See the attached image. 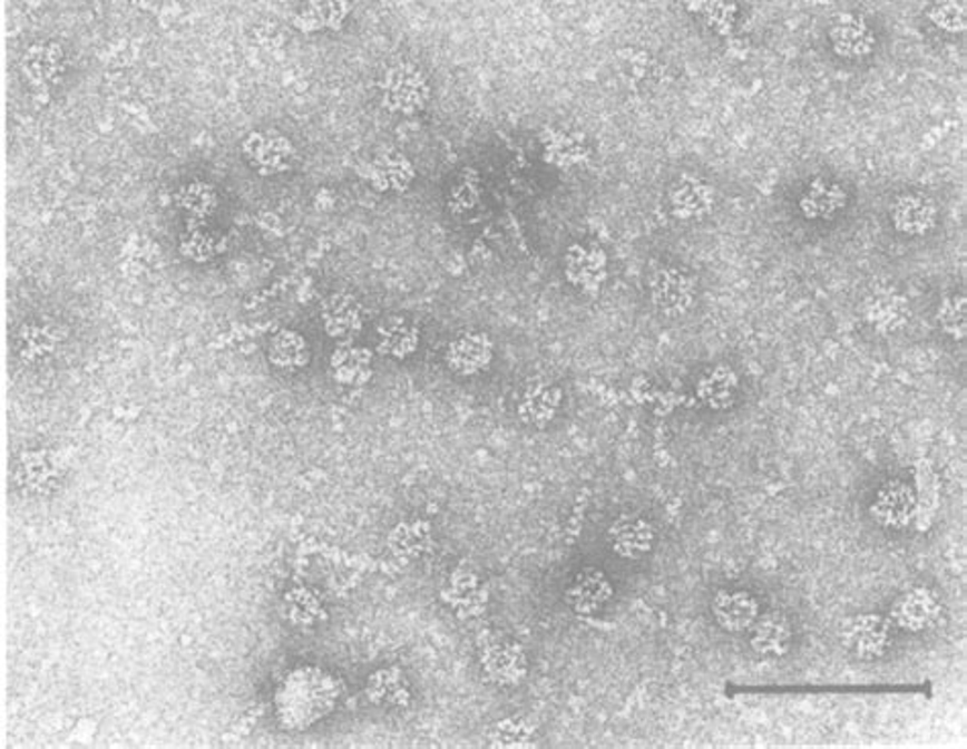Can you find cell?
<instances>
[{
    "mask_svg": "<svg viewBox=\"0 0 967 749\" xmlns=\"http://www.w3.org/2000/svg\"><path fill=\"white\" fill-rule=\"evenodd\" d=\"M937 321L949 338H966V299L961 294L945 296L939 304V311H937Z\"/></svg>",
    "mask_w": 967,
    "mask_h": 749,
    "instance_id": "836d02e7",
    "label": "cell"
},
{
    "mask_svg": "<svg viewBox=\"0 0 967 749\" xmlns=\"http://www.w3.org/2000/svg\"><path fill=\"white\" fill-rule=\"evenodd\" d=\"M714 194L706 182L682 178L672 193V206L677 218H701L713 208Z\"/></svg>",
    "mask_w": 967,
    "mask_h": 749,
    "instance_id": "f546056e",
    "label": "cell"
},
{
    "mask_svg": "<svg viewBox=\"0 0 967 749\" xmlns=\"http://www.w3.org/2000/svg\"><path fill=\"white\" fill-rule=\"evenodd\" d=\"M932 23L944 31H964L966 29V0H937L929 11Z\"/></svg>",
    "mask_w": 967,
    "mask_h": 749,
    "instance_id": "e575fe53",
    "label": "cell"
},
{
    "mask_svg": "<svg viewBox=\"0 0 967 749\" xmlns=\"http://www.w3.org/2000/svg\"><path fill=\"white\" fill-rule=\"evenodd\" d=\"M843 643L861 662L882 660L895 643L892 621L882 615H858L843 628Z\"/></svg>",
    "mask_w": 967,
    "mask_h": 749,
    "instance_id": "277c9868",
    "label": "cell"
},
{
    "mask_svg": "<svg viewBox=\"0 0 967 749\" xmlns=\"http://www.w3.org/2000/svg\"><path fill=\"white\" fill-rule=\"evenodd\" d=\"M892 223L905 235H925L937 223V205L925 194H902L892 205Z\"/></svg>",
    "mask_w": 967,
    "mask_h": 749,
    "instance_id": "44dd1931",
    "label": "cell"
},
{
    "mask_svg": "<svg viewBox=\"0 0 967 749\" xmlns=\"http://www.w3.org/2000/svg\"><path fill=\"white\" fill-rule=\"evenodd\" d=\"M863 313L871 325L882 333H895L907 325L910 307L902 294L895 291H878L863 304Z\"/></svg>",
    "mask_w": 967,
    "mask_h": 749,
    "instance_id": "d4e9b609",
    "label": "cell"
},
{
    "mask_svg": "<svg viewBox=\"0 0 967 749\" xmlns=\"http://www.w3.org/2000/svg\"><path fill=\"white\" fill-rule=\"evenodd\" d=\"M421 343V329L407 317L392 314L378 325V351L394 360H407Z\"/></svg>",
    "mask_w": 967,
    "mask_h": 749,
    "instance_id": "7402d4cb",
    "label": "cell"
},
{
    "mask_svg": "<svg viewBox=\"0 0 967 749\" xmlns=\"http://www.w3.org/2000/svg\"><path fill=\"white\" fill-rule=\"evenodd\" d=\"M711 613L726 633H745L760 616V603L748 591L721 588L711 599Z\"/></svg>",
    "mask_w": 967,
    "mask_h": 749,
    "instance_id": "4fadbf2b",
    "label": "cell"
},
{
    "mask_svg": "<svg viewBox=\"0 0 967 749\" xmlns=\"http://www.w3.org/2000/svg\"><path fill=\"white\" fill-rule=\"evenodd\" d=\"M495 360V343L484 331H463L449 341L446 363L449 370L461 378L482 374Z\"/></svg>",
    "mask_w": 967,
    "mask_h": 749,
    "instance_id": "30bf717a",
    "label": "cell"
},
{
    "mask_svg": "<svg viewBox=\"0 0 967 749\" xmlns=\"http://www.w3.org/2000/svg\"><path fill=\"white\" fill-rule=\"evenodd\" d=\"M388 545L399 557H421L433 547V529L427 521H402L390 532Z\"/></svg>",
    "mask_w": 967,
    "mask_h": 749,
    "instance_id": "f1b7e54d",
    "label": "cell"
},
{
    "mask_svg": "<svg viewBox=\"0 0 967 749\" xmlns=\"http://www.w3.org/2000/svg\"><path fill=\"white\" fill-rule=\"evenodd\" d=\"M608 544L623 560H642L655 545V527L637 513H623L608 527Z\"/></svg>",
    "mask_w": 967,
    "mask_h": 749,
    "instance_id": "7c38bea8",
    "label": "cell"
},
{
    "mask_svg": "<svg viewBox=\"0 0 967 749\" xmlns=\"http://www.w3.org/2000/svg\"><path fill=\"white\" fill-rule=\"evenodd\" d=\"M831 43L841 58L859 60L870 56L876 46V37L863 19L853 14H841L831 27Z\"/></svg>",
    "mask_w": 967,
    "mask_h": 749,
    "instance_id": "603a6c76",
    "label": "cell"
},
{
    "mask_svg": "<svg viewBox=\"0 0 967 749\" xmlns=\"http://www.w3.org/2000/svg\"><path fill=\"white\" fill-rule=\"evenodd\" d=\"M368 176L380 193H402L414 181V168L409 157L402 156L397 149H390L372 159Z\"/></svg>",
    "mask_w": 967,
    "mask_h": 749,
    "instance_id": "cb8c5ba5",
    "label": "cell"
},
{
    "mask_svg": "<svg viewBox=\"0 0 967 749\" xmlns=\"http://www.w3.org/2000/svg\"><path fill=\"white\" fill-rule=\"evenodd\" d=\"M321 323L329 338L351 341L363 329V307L350 292H333L321 304Z\"/></svg>",
    "mask_w": 967,
    "mask_h": 749,
    "instance_id": "5bb4252c",
    "label": "cell"
},
{
    "mask_svg": "<svg viewBox=\"0 0 967 749\" xmlns=\"http://www.w3.org/2000/svg\"><path fill=\"white\" fill-rule=\"evenodd\" d=\"M176 201L194 217H208L217 206V193L206 182H193L178 191Z\"/></svg>",
    "mask_w": 967,
    "mask_h": 749,
    "instance_id": "d6a6232c",
    "label": "cell"
},
{
    "mask_svg": "<svg viewBox=\"0 0 967 749\" xmlns=\"http://www.w3.org/2000/svg\"><path fill=\"white\" fill-rule=\"evenodd\" d=\"M564 272L574 289L582 292L600 291L606 280V255L598 247L572 245L564 257Z\"/></svg>",
    "mask_w": 967,
    "mask_h": 749,
    "instance_id": "9a60e30c",
    "label": "cell"
},
{
    "mask_svg": "<svg viewBox=\"0 0 967 749\" xmlns=\"http://www.w3.org/2000/svg\"><path fill=\"white\" fill-rule=\"evenodd\" d=\"M847 205V193L837 182L814 178L800 198V211L807 218L822 221L833 218Z\"/></svg>",
    "mask_w": 967,
    "mask_h": 749,
    "instance_id": "4316f807",
    "label": "cell"
},
{
    "mask_svg": "<svg viewBox=\"0 0 967 749\" xmlns=\"http://www.w3.org/2000/svg\"><path fill=\"white\" fill-rule=\"evenodd\" d=\"M478 201H480V176L473 168H463L449 186V211L456 215L468 213L478 205Z\"/></svg>",
    "mask_w": 967,
    "mask_h": 749,
    "instance_id": "4dcf8cb0",
    "label": "cell"
},
{
    "mask_svg": "<svg viewBox=\"0 0 967 749\" xmlns=\"http://www.w3.org/2000/svg\"><path fill=\"white\" fill-rule=\"evenodd\" d=\"M564 392L556 382L545 378H531L517 399V417L522 425L544 431L556 421L561 409Z\"/></svg>",
    "mask_w": 967,
    "mask_h": 749,
    "instance_id": "ba28073f",
    "label": "cell"
},
{
    "mask_svg": "<svg viewBox=\"0 0 967 749\" xmlns=\"http://www.w3.org/2000/svg\"><path fill=\"white\" fill-rule=\"evenodd\" d=\"M350 14L348 0H303L301 9L294 17L296 27L304 33H315L323 29L338 31Z\"/></svg>",
    "mask_w": 967,
    "mask_h": 749,
    "instance_id": "484cf974",
    "label": "cell"
},
{
    "mask_svg": "<svg viewBox=\"0 0 967 749\" xmlns=\"http://www.w3.org/2000/svg\"><path fill=\"white\" fill-rule=\"evenodd\" d=\"M653 307L665 317H682L688 313L696 302L699 284L694 276L680 268H662L653 274L649 282Z\"/></svg>",
    "mask_w": 967,
    "mask_h": 749,
    "instance_id": "8992f818",
    "label": "cell"
},
{
    "mask_svg": "<svg viewBox=\"0 0 967 749\" xmlns=\"http://www.w3.org/2000/svg\"><path fill=\"white\" fill-rule=\"evenodd\" d=\"M331 376L338 385L343 387H363L372 380L374 368H372V351L362 346H355L353 341H343L338 346L331 360H329Z\"/></svg>",
    "mask_w": 967,
    "mask_h": 749,
    "instance_id": "ac0fdd59",
    "label": "cell"
},
{
    "mask_svg": "<svg viewBox=\"0 0 967 749\" xmlns=\"http://www.w3.org/2000/svg\"><path fill=\"white\" fill-rule=\"evenodd\" d=\"M380 97L384 109L399 115H417L431 98V86L423 70L412 61L388 66L380 80Z\"/></svg>",
    "mask_w": 967,
    "mask_h": 749,
    "instance_id": "7a4b0ae2",
    "label": "cell"
},
{
    "mask_svg": "<svg viewBox=\"0 0 967 749\" xmlns=\"http://www.w3.org/2000/svg\"><path fill=\"white\" fill-rule=\"evenodd\" d=\"M944 616V604L937 599V594L917 586L905 594H900L892 604L890 621L902 631L908 633H922L937 628Z\"/></svg>",
    "mask_w": 967,
    "mask_h": 749,
    "instance_id": "52a82bcc",
    "label": "cell"
},
{
    "mask_svg": "<svg viewBox=\"0 0 967 749\" xmlns=\"http://www.w3.org/2000/svg\"><path fill=\"white\" fill-rule=\"evenodd\" d=\"M739 376L731 366L719 363L706 370L696 382V397L711 411H726L735 405Z\"/></svg>",
    "mask_w": 967,
    "mask_h": 749,
    "instance_id": "ffe728a7",
    "label": "cell"
},
{
    "mask_svg": "<svg viewBox=\"0 0 967 749\" xmlns=\"http://www.w3.org/2000/svg\"><path fill=\"white\" fill-rule=\"evenodd\" d=\"M484 672L500 687H515L527 677V653L515 641H498L482 653Z\"/></svg>",
    "mask_w": 967,
    "mask_h": 749,
    "instance_id": "e0dca14e",
    "label": "cell"
},
{
    "mask_svg": "<svg viewBox=\"0 0 967 749\" xmlns=\"http://www.w3.org/2000/svg\"><path fill=\"white\" fill-rule=\"evenodd\" d=\"M242 154L260 176H279L296 162V147L276 129L247 134L242 142Z\"/></svg>",
    "mask_w": 967,
    "mask_h": 749,
    "instance_id": "3957f363",
    "label": "cell"
},
{
    "mask_svg": "<svg viewBox=\"0 0 967 749\" xmlns=\"http://www.w3.org/2000/svg\"><path fill=\"white\" fill-rule=\"evenodd\" d=\"M267 360L282 372H299L311 362L309 341L294 329H280L267 343Z\"/></svg>",
    "mask_w": 967,
    "mask_h": 749,
    "instance_id": "83f0119b",
    "label": "cell"
},
{
    "mask_svg": "<svg viewBox=\"0 0 967 749\" xmlns=\"http://www.w3.org/2000/svg\"><path fill=\"white\" fill-rule=\"evenodd\" d=\"M492 738L496 748H529L535 743V727L522 717H507L496 726Z\"/></svg>",
    "mask_w": 967,
    "mask_h": 749,
    "instance_id": "1f68e13d",
    "label": "cell"
},
{
    "mask_svg": "<svg viewBox=\"0 0 967 749\" xmlns=\"http://www.w3.org/2000/svg\"><path fill=\"white\" fill-rule=\"evenodd\" d=\"M919 513V498L910 484L890 480L880 486L871 500L870 515L888 532H902Z\"/></svg>",
    "mask_w": 967,
    "mask_h": 749,
    "instance_id": "5b68a950",
    "label": "cell"
},
{
    "mask_svg": "<svg viewBox=\"0 0 967 749\" xmlns=\"http://www.w3.org/2000/svg\"><path fill=\"white\" fill-rule=\"evenodd\" d=\"M182 254L188 255L194 262H206L208 257L217 254V247L208 237H201L198 233H193L191 242H182Z\"/></svg>",
    "mask_w": 967,
    "mask_h": 749,
    "instance_id": "d590c367",
    "label": "cell"
},
{
    "mask_svg": "<svg viewBox=\"0 0 967 749\" xmlns=\"http://www.w3.org/2000/svg\"><path fill=\"white\" fill-rule=\"evenodd\" d=\"M19 68L33 88H53L68 70V54L58 41H36L25 49Z\"/></svg>",
    "mask_w": 967,
    "mask_h": 749,
    "instance_id": "9c48e42d",
    "label": "cell"
},
{
    "mask_svg": "<svg viewBox=\"0 0 967 749\" xmlns=\"http://www.w3.org/2000/svg\"><path fill=\"white\" fill-rule=\"evenodd\" d=\"M613 596H615V586L611 578L603 570L588 566L576 572V576L569 582L566 601L574 615L590 619L598 615L606 604L611 603Z\"/></svg>",
    "mask_w": 967,
    "mask_h": 749,
    "instance_id": "8fae6325",
    "label": "cell"
},
{
    "mask_svg": "<svg viewBox=\"0 0 967 749\" xmlns=\"http://www.w3.org/2000/svg\"><path fill=\"white\" fill-rule=\"evenodd\" d=\"M341 680L321 665H296L280 680L274 713L286 731H306L325 721L341 701Z\"/></svg>",
    "mask_w": 967,
    "mask_h": 749,
    "instance_id": "6da1fadb",
    "label": "cell"
},
{
    "mask_svg": "<svg viewBox=\"0 0 967 749\" xmlns=\"http://www.w3.org/2000/svg\"><path fill=\"white\" fill-rule=\"evenodd\" d=\"M365 694L375 707L407 709L412 701L411 682L399 665L378 668L365 682Z\"/></svg>",
    "mask_w": 967,
    "mask_h": 749,
    "instance_id": "d6986e66",
    "label": "cell"
},
{
    "mask_svg": "<svg viewBox=\"0 0 967 749\" xmlns=\"http://www.w3.org/2000/svg\"><path fill=\"white\" fill-rule=\"evenodd\" d=\"M794 631L788 616L780 611H770L755 619L750 628V645L762 658H782L790 652Z\"/></svg>",
    "mask_w": 967,
    "mask_h": 749,
    "instance_id": "2e32d148",
    "label": "cell"
}]
</instances>
